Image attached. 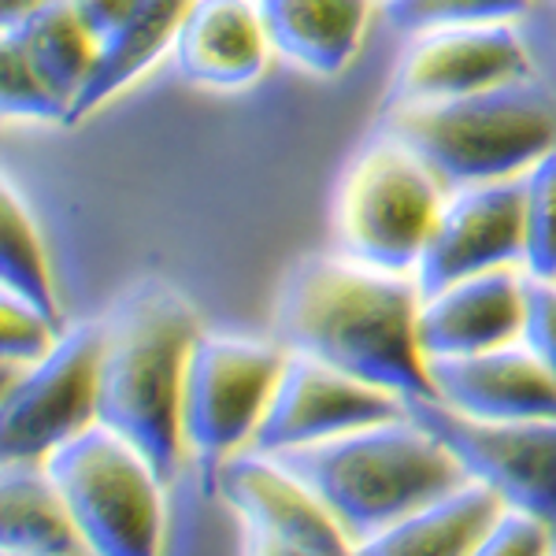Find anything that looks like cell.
I'll use <instances>...</instances> for the list:
<instances>
[{
	"label": "cell",
	"mask_w": 556,
	"mask_h": 556,
	"mask_svg": "<svg viewBox=\"0 0 556 556\" xmlns=\"http://www.w3.org/2000/svg\"><path fill=\"white\" fill-rule=\"evenodd\" d=\"M41 464L64 493L89 553L146 556L160 549L164 482L127 438L93 424Z\"/></svg>",
	"instance_id": "cell-6"
},
{
	"label": "cell",
	"mask_w": 556,
	"mask_h": 556,
	"mask_svg": "<svg viewBox=\"0 0 556 556\" xmlns=\"http://www.w3.org/2000/svg\"><path fill=\"white\" fill-rule=\"evenodd\" d=\"M434 401L475 419H556V379L527 345L427 356Z\"/></svg>",
	"instance_id": "cell-14"
},
{
	"label": "cell",
	"mask_w": 556,
	"mask_h": 556,
	"mask_svg": "<svg viewBox=\"0 0 556 556\" xmlns=\"http://www.w3.org/2000/svg\"><path fill=\"white\" fill-rule=\"evenodd\" d=\"M523 345L556 379V282L523 278Z\"/></svg>",
	"instance_id": "cell-28"
},
{
	"label": "cell",
	"mask_w": 556,
	"mask_h": 556,
	"mask_svg": "<svg viewBox=\"0 0 556 556\" xmlns=\"http://www.w3.org/2000/svg\"><path fill=\"white\" fill-rule=\"evenodd\" d=\"M505 508L497 490L486 482L468 479L442 497L412 508L405 519L390 523L386 531L364 538L356 553H386V556H460L475 553L482 534Z\"/></svg>",
	"instance_id": "cell-18"
},
{
	"label": "cell",
	"mask_w": 556,
	"mask_h": 556,
	"mask_svg": "<svg viewBox=\"0 0 556 556\" xmlns=\"http://www.w3.org/2000/svg\"><path fill=\"white\" fill-rule=\"evenodd\" d=\"M282 364L286 349L278 342L223 334H201L193 342L182 379V445L208 490L219 464L241 442H253Z\"/></svg>",
	"instance_id": "cell-7"
},
{
	"label": "cell",
	"mask_w": 556,
	"mask_h": 556,
	"mask_svg": "<svg viewBox=\"0 0 556 556\" xmlns=\"http://www.w3.org/2000/svg\"><path fill=\"white\" fill-rule=\"evenodd\" d=\"M424 356H464L523 334V282L508 267L460 278L419 301Z\"/></svg>",
	"instance_id": "cell-15"
},
{
	"label": "cell",
	"mask_w": 556,
	"mask_h": 556,
	"mask_svg": "<svg viewBox=\"0 0 556 556\" xmlns=\"http://www.w3.org/2000/svg\"><path fill=\"white\" fill-rule=\"evenodd\" d=\"M523 260V175L453 190L416 264L419 293Z\"/></svg>",
	"instance_id": "cell-12"
},
{
	"label": "cell",
	"mask_w": 556,
	"mask_h": 556,
	"mask_svg": "<svg viewBox=\"0 0 556 556\" xmlns=\"http://www.w3.org/2000/svg\"><path fill=\"white\" fill-rule=\"evenodd\" d=\"M0 282H4V290H12L15 298L30 301L34 308L45 312L56 327H64L38 230H34L30 215H26L12 186H4V208H0Z\"/></svg>",
	"instance_id": "cell-22"
},
{
	"label": "cell",
	"mask_w": 556,
	"mask_h": 556,
	"mask_svg": "<svg viewBox=\"0 0 556 556\" xmlns=\"http://www.w3.org/2000/svg\"><path fill=\"white\" fill-rule=\"evenodd\" d=\"M41 4H49V0H0V23L15 26L20 20H26L30 12H38Z\"/></svg>",
	"instance_id": "cell-30"
},
{
	"label": "cell",
	"mask_w": 556,
	"mask_h": 556,
	"mask_svg": "<svg viewBox=\"0 0 556 556\" xmlns=\"http://www.w3.org/2000/svg\"><path fill=\"white\" fill-rule=\"evenodd\" d=\"M531 75V56L513 26H434V30L412 34V41L401 49L382 108L442 101V97L475 93V89L519 83Z\"/></svg>",
	"instance_id": "cell-13"
},
{
	"label": "cell",
	"mask_w": 556,
	"mask_h": 556,
	"mask_svg": "<svg viewBox=\"0 0 556 556\" xmlns=\"http://www.w3.org/2000/svg\"><path fill=\"white\" fill-rule=\"evenodd\" d=\"M190 4L193 0H134L127 20L97 45L93 67H89L86 83L67 112V127L83 123L89 112H97L104 101H112L167 45H175V34Z\"/></svg>",
	"instance_id": "cell-19"
},
{
	"label": "cell",
	"mask_w": 556,
	"mask_h": 556,
	"mask_svg": "<svg viewBox=\"0 0 556 556\" xmlns=\"http://www.w3.org/2000/svg\"><path fill=\"white\" fill-rule=\"evenodd\" d=\"M531 0H386L382 20L397 34H424L434 26L508 23L523 15Z\"/></svg>",
	"instance_id": "cell-24"
},
{
	"label": "cell",
	"mask_w": 556,
	"mask_h": 556,
	"mask_svg": "<svg viewBox=\"0 0 556 556\" xmlns=\"http://www.w3.org/2000/svg\"><path fill=\"white\" fill-rule=\"evenodd\" d=\"M256 8L271 49L319 78L353 64L367 26V0H256Z\"/></svg>",
	"instance_id": "cell-17"
},
{
	"label": "cell",
	"mask_w": 556,
	"mask_h": 556,
	"mask_svg": "<svg viewBox=\"0 0 556 556\" xmlns=\"http://www.w3.org/2000/svg\"><path fill=\"white\" fill-rule=\"evenodd\" d=\"M201 338L193 304L175 286L146 278L101 316L97 424L115 430L175 482L182 464V379Z\"/></svg>",
	"instance_id": "cell-2"
},
{
	"label": "cell",
	"mask_w": 556,
	"mask_h": 556,
	"mask_svg": "<svg viewBox=\"0 0 556 556\" xmlns=\"http://www.w3.org/2000/svg\"><path fill=\"white\" fill-rule=\"evenodd\" d=\"M271 456L334 513L353 538V549L364 538L405 519L412 508L471 479L442 438L408 412Z\"/></svg>",
	"instance_id": "cell-3"
},
{
	"label": "cell",
	"mask_w": 556,
	"mask_h": 556,
	"mask_svg": "<svg viewBox=\"0 0 556 556\" xmlns=\"http://www.w3.org/2000/svg\"><path fill=\"white\" fill-rule=\"evenodd\" d=\"M408 416L442 438L471 479L556 531V419H475L434 397H412Z\"/></svg>",
	"instance_id": "cell-9"
},
{
	"label": "cell",
	"mask_w": 556,
	"mask_h": 556,
	"mask_svg": "<svg viewBox=\"0 0 556 556\" xmlns=\"http://www.w3.org/2000/svg\"><path fill=\"white\" fill-rule=\"evenodd\" d=\"M523 264L531 278L556 282V149L523 172Z\"/></svg>",
	"instance_id": "cell-23"
},
{
	"label": "cell",
	"mask_w": 556,
	"mask_h": 556,
	"mask_svg": "<svg viewBox=\"0 0 556 556\" xmlns=\"http://www.w3.org/2000/svg\"><path fill=\"white\" fill-rule=\"evenodd\" d=\"M556 549V531L545 523L542 516L527 513V508L505 505L497 519L490 523V531L482 534V542L475 545L479 556H534V553H553Z\"/></svg>",
	"instance_id": "cell-27"
},
{
	"label": "cell",
	"mask_w": 556,
	"mask_h": 556,
	"mask_svg": "<svg viewBox=\"0 0 556 556\" xmlns=\"http://www.w3.org/2000/svg\"><path fill=\"white\" fill-rule=\"evenodd\" d=\"M71 8H75L78 23L86 26L89 38L101 45L130 15L134 0H71Z\"/></svg>",
	"instance_id": "cell-29"
},
{
	"label": "cell",
	"mask_w": 556,
	"mask_h": 556,
	"mask_svg": "<svg viewBox=\"0 0 556 556\" xmlns=\"http://www.w3.org/2000/svg\"><path fill=\"white\" fill-rule=\"evenodd\" d=\"M0 104L12 119H56L67 123V104L41 83L30 60L12 38H0Z\"/></svg>",
	"instance_id": "cell-25"
},
{
	"label": "cell",
	"mask_w": 556,
	"mask_h": 556,
	"mask_svg": "<svg viewBox=\"0 0 556 556\" xmlns=\"http://www.w3.org/2000/svg\"><path fill=\"white\" fill-rule=\"evenodd\" d=\"M97 364L101 319L78 323L60 342L4 382L0 397V453L4 460H45L97 424Z\"/></svg>",
	"instance_id": "cell-8"
},
{
	"label": "cell",
	"mask_w": 556,
	"mask_h": 556,
	"mask_svg": "<svg viewBox=\"0 0 556 556\" xmlns=\"http://www.w3.org/2000/svg\"><path fill=\"white\" fill-rule=\"evenodd\" d=\"M419 293L405 271L353 256H304L282 275L271 330L286 353H304L397 397H434L419 349Z\"/></svg>",
	"instance_id": "cell-1"
},
{
	"label": "cell",
	"mask_w": 556,
	"mask_h": 556,
	"mask_svg": "<svg viewBox=\"0 0 556 556\" xmlns=\"http://www.w3.org/2000/svg\"><path fill=\"white\" fill-rule=\"evenodd\" d=\"M267 30L249 0H193L175 34V64L190 83L212 89L249 86L264 71Z\"/></svg>",
	"instance_id": "cell-16"
},
{
	"label": "cell",
	"mask_w": 556,
	"mask_h": 556,
	"mask_svg": "<svg viewBox=\"0 0 556 556\" xmlns=\"http://www.w3.org/2000/svg\"><path fill=\"white\" fill-rule=\"evenodd\" d=\"M408 401L382 386L361 382L338 367L304 353H286L271 401L264 408L253 450L282 453L298 445L323 442V438L345 434V430L382 424V419L405 416Z\"/></svg>",
	"instance_id": "cell-11"
},
{
	"label": "cell",
	"mask_w": 556,
	"mask_h": 556,
	"mask_svg": "<svg viewBox=\"0 0 556 556\" xmlns=\"http://www.w3.org/2000/svg\"><path fill=\"white\" fill-rule=\"evenodd\" d=\"M0 38H12L20 45V52L41 75V83L71 112L97 56V41L78 23L71 0H49V4H41L38 12H30L15 26H0Z\"/></svg>",
	"instance_id": "cell-21"
},
{
	"label": "cell",
	"mask_w": 556,
	"mask_h": 556,
	"mask_svg": "<svg viewBox=\"0 0 556 556\" xmlns=\"http://www.w3.org/2000/svg\"><path fill=\"white\" fill-rule=\"evenodd\" d=\"M60 334H64V327H56L30 301L15 298L12 290L0 293V356H4V367H26L41 361L60 342Z\"/></svg>",
	"instance_id": "cell-26"
},
{
	"label": "cell",
	"mask_w": 556,
	"mask_h": 556,
	"mask_svg": "<svg viewBox=\"0 0 556 556\" xmlns=\"http://www.w3.org/2000/svg\"><path fill=\"white\" fill-rule=\"evenodd\" d=\"M0 549L56 556L86 553V538L41 460H4L0 471Z\"/></svg>",
	"instance_id": "cell-20"
},
{
	"label": "cell",
	"mask_w": 556,
	"mask_h": 556,
	"mask_svg": "<svg viewBox=\"0 0 556 556\" xmlns=\"http://www.w3.org/2000/svg\"><path fill=\"white\" fill-rule=\"evenodd\" d=\"M442 208V182L397 138L375 130L345 164L334 201L342 253L386 271L419 264L430 227Z\"/></svg>",
	"instance_id": "cell-5"
},
{
	"label": "cell",
	"mask_w": 556,
	"mask_h": 556,
	"mask_svg": "<svg viewBox=\"0 0 556 556\" xmlns=\"http://www.w3.org/2000/svg\"><path fill=\"white\" fill-rule=\"evenodd\" d=\"M212 493L238 516L249 553H345L353 538L334 513L271 453H235L219 464Z\"/></svg>",
	"instance_id": "cell-10"
},
{
	"label": "cell",
	"mask_w": 556,
	"mask_h": 556,
	"mask_svg": "<svg viewBox=\"0 0 556 556\" xmlns=\"http://www.w3.org/2000/svg\"><path fill=\"white\" fill-rule=\"evenodd\" d=\"M379 130L416 152L442 190H464L523 175L556 149V104L534 78H519L442 101L382 108Z\"/></svg>",
	"instance_id": "cell-4"
}]
</instances>
